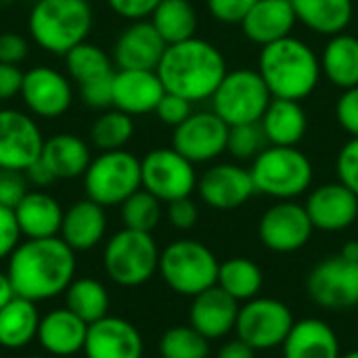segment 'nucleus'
Returning <instances> with one entry per match:
<instances>
[{
    "label": "nucleus",
    "mask_w": 358,
    "mask_h": 358,
    "mask_svg": "<svg viewBox=\"0 0 358 358\" xmlns=\"http://www.w3.org/2000/svg\"><path fill=\"white\" fill-rule=\"evenodd\" d=\"M239 308L241 304L233 296H229L224 289L214 285L191 298L189 325L195 327L210 342L220 340L235 331Z\"/></svg>",
    "instance_id": "4be33fe9"
},
{
    "label": "nucleus",
    "mask_w": 358,
    "mask_h": 358,
    "mask_svg": "<svg viewBox=\"0 0 358 358\" xmlns=\"http://www.w3.org/2000/svg\"><path fill=\"white\" fill-rule=\"evenodd\" d=\"M19 231L25 239L59 237L65 210L61 203L42 189L27 191V195L13 210Z\"/></svg>",
    "instance_id": "a878e982"
},
{
    "label": "nucleus",
    "mask_w": 358,
    "mask_h": 358,
    "mask_svg": "<svg viewBox=\"0 0 358 358\" xmlns=\"http://www.w3.org/2000/svg\"><path fill=\"white\" fill-rule=\"evenodd\" d=\"M166 88L155 69H115L113 107L128 115L153 113Z\"/></svg>",
    "instance_id": "412c9836"
},
{
    "label": "nucleus",
    "mask_w": 358,
    "mask_h": 358,
    "mask_svg": "<svg viewBox=\"0 0 358 358\" xmlns=\"http://www.w3.org/2000/svg\"><path fill=\"white\" fill-rule=\"evenodd\" d=\"M159 248L151 233L122 229L109 237L103 250L107 277L122 287H138L151 281L159 268Z\"/></svg>",
    "instance_id": "0eeeda50"
},
{
    "label": "nucleus",
    "mask_w": 358,
    "mask_h": 358,
    "mask_svg": "<svg viewBox=\"0 0 358 358\" xmlns=\"http://www.w3.org/2000/svg\"><path fill=\"white\" fill-rule=\"evenodd\" d=\"M296 23L292 0H258L239 25L250 42L266 46L292 36Z\"/></svg>",
    "instance_id": "5701e85b"
},
{
    "label": "nucleus",
    "mask_w": 358,
    "mask_h": 358,
    "mask_svg": "<svg viewBox=\"0 0 358 358\" xmlns=\"http://www.w3.org/2000/svg\"><path fill=\"white\" fill-rule=\"evenodd\" d=\"M268 147L266 136L262 132L260 122L258 124H239V126H229V141H227V151L235 159H256L264 149Z\"/></svg>",
    "instance_id": "ea45409f"
},
{
    "label": "nucleus",
    "mask_w": 358,
    "mask_h": 358,
    "mask_svg": "<svg viewBox=\"0 0 358 358\" xmlns=\"http://www.w3.org/2000/svg\"><path fill=\"white\" fill-rule=\"evenodd\" d=\"M23 71L19 65L0 63V101H10L21 94Z\"/></svg>",
    "instance_id": "603ef678"
},
{
    "label": "nucleus",
    "mask_w": 358,
    "mask_h": 358,
    "mask_svg": "<svg viewBox=\"0 0 358 358\" xmlns=\"http://www.w3.org/2000/svg\"><path fill=\"white\" fill-rule=\"evenodd\" d=\"M258 0H208V10L218 23L239 25Z\"/></svg>",
    "instance_id": "c03bdc74"
},
{
    "label": "nucleus",
    "mask_w": 358,
    "mask_h": 358,
    "mask_svg": "<svg viewBox=\"0 0 358 358\" xmlns=\"http://www.w3.org/2000/svg\"><path fill=\"white\" fill-rule=\"evenodd\" d=\"M6 275L15 296L36 304L52 300L76 279V252L61 237L25 239L8 256Z\"/></svg>",
    "instance_id": "f257e3e1"
},
{
    "label": "nucleus",
    "mask_w": 358,
    "mask_h": 358,
    "mask_svg": "<svg viewBox=\"0 0 358 358\" xmlns=\"http://www.w3.org/2000/svg\"><path fill=\"white\" fill-rule=\"evenodd\" d=\"M120 208H122L124 227L132 231H143V233H153L164 216L162 201L145 189H138L136 193H132Z\"/></svg>",
    "instance_id": "58836bf2"
},
{
    "label": "nucleus",
    "mask_w": 358,
    "mask_h": 358,
    "mask_svg": "<svg viewBox=\"0 0 358 358\" xmlns=\"http://www.w3.org/2000/svg\"><path fill=\"white\" fill-rule=\"evenodd\" d=\"M21 231L15 218V212L0 206V260H8L15 248L21 243Z\"/></svg>",
    "instance_id": "09e8293b"
},
{
    "label": "nucleus",
    "mask_w": 358,
    "mask_h": 358,
    "mask_svg": "<svg viewBox=\"0 0 358 358\" xmlns=\"http://www.w3.org/2000/svg\"><path fill=\"white\" fill-rule=\"evenodd\" d=\"M258 73L266 82L273 99L304 101L321 82V59L310 44L287 36L262 46L258 57Z\"/></svg>",
    "instance_id": "7ed1b4c3"
},
{
    "label": "nucleus",
    "mask_w": 358,
    "mask_h": 358,
    "mask_svg": "<svg viewBox=\"0 0 358 358\" xmlns=\"http://www.w3.org/2000/svg\"><path fill=\"white\" fill-rule=\"evenodd\" d=\"M199 199L212 210H237L256 195L250 168L239 164H214L197 178Z\"/></svg>",
    "instance_id": "f3484780"
},
{
    "label": "nucleus",
    "mask_w": 358,
    "mask_h": 358,
    "mask_svg": "<svg viewBox=\"0 0 358 358\" xmlns=\"http://www.w3.org/2000/svg\"><path fill=\"white\" fill-rule=\"evenodd\" d=\"M216 285L224 289L229 296H233L239 304H243L260 296L264 285V275L254 260L235 256L220 262Z\"/></svg>",
    "instance_id": "72a5a7b5"
},
{
    "label": "nucleus",
    "mask_w": 358,
    "mask_h": 358,
    "mask_svg": "<svg viewBox=\"0 0 358 358\" xmlns=\"http://www.w3.org/2000/svg\"><path fill=\"white\" fill-rule=\"evenodd\" d=\"M19 96L25 111L36 120H57L73 105V82L55 67L36 65L23 71Z\"/></svg>",
    "instance_id": "ddd939ff"
},
{
    "label": "nucleus",
    "mask_w": 358,
    "mask_h": 358,
    "mask_svg": "<svg viewBox=\"0 0 358 358\" xmlns=\"http://www.w3.org/2000/svg\"><path fill=\"white\" fill-rule=\"evenodd\" d=\"M321 59V71L340 90L358 86V38L342 31L327 38Z\"/></svg>",
    "instance_id": "7c9ffc66"
},
{
    "label": "nucleus",
    "mask_w": 358,
    "mask_h": 358,
    "mask_svg": "<svg viewBox=\"0 0 358 358\" xmlns=\"http://www.w3.org/2000/svg\"><path fill=\"white\" fill-rule=\"evenodd\" d=\"M40 313L36 302L15 296L0 308V348L21 350L38 338Z\"/></svg>",
    "instance_id": "2f4dec72"
},
{
    "label": "nucleus",
    "mask_w": 358,
    "mask_h": 358,
    "mask_svg": "<svg viewBox=\"0 0 358 358\" xmlns=\"http://www.w3.org/2000/svg\"><path fill=\"white\" fill-rule=\"evenodd\" d=\"M107 233V214L105 208L92 199H80L71 203L63 214V224L59 237L73 252L94 250Z\"/></svg>",
    "instance_id": "393cba45"
},
{
    "label": "nucleus",
    "mask_w": 358,
    "mask_h": 358,
    "mask_svg": "<svg viewBox=\"0 0 358 358\" xmlns=\"http://www.w3.org/2000/svg\"><path fill=\"white\" fill-rule=\"evenodd\" d=\"M229 124H224L212 109L193 111L180 126L174 128L172 147L191 164H208L227 151Z\"/></svg>",
    "instance_id": "dca6fc26"
},
{
    "label": "nucleus",
    "mask_w": 358,
    "mask_h": 358,
    "mask_svg": "<svg viewBox=\"0 0 358 358\" xmlns=\"http://www.w3.org/2000/svg\"><path fill=\"white\" fill-rule=\"evenodd\" d=\"M166 44H176L197 34L199 17L191 0H162L149 17Z\"/></svg>",
    "instance_id": "473e14b6"
},
{
    "label": "nucleus",
    "mask_w": 358,
    "mask_h": 358,
    "mask_svg": "<svg viewBox=\"0 0 358 358\" xmlns=\"http://www.w3.org/2000/svg\"><path fill=\"white\" fill-rule=\"evenodd\" d=\"M340 254H344L346 258L357 260L358 262V241H348V243L342 248V252H340Z\"/></svg>",
    "instance_id": "4d7b16f0"
},
{
    "label": "nucleus",
    "mask_w": 358,
    "mask_h": 358,
    "mask_svg": "<svg viewBox=\"0 0 358 358\" xmlns=\"http://www.w3.org/2000/svg\"><path fill=\"white\" fill-rule=\"evenodd\" d=\"M210 340L191 325H176L164 331L159 340V358H208Z\"/></svg>",
    "instance_id": "4c0bfd02"
},
{
    "label": "nucleus",
    "mask_w": 358,
    "mask_h": 358,
    "mask_svg": "<svg viewBox=\"0 0 358 358\" xmlns=\"http://www.w3.org/2000/svg\"><path fill=\"white\" fill-rule=\"evenodd\" d=\"M88 323H84L69 308L50 310L40 319L38 344L48 357L67 358L84 350Z\"/></svg>",
    "instance_id": "b1692460"
},
{
    "label": "nucleus",
    "mask_w": 358,
    "mask_h": 358,
    "mask_svg": "<svg viewBox=\"0 0 358 358\" xmlns=\"http://www.w3.org/2000/svg\"><path fill=\"white\" fill-rule=\"evenodd\" d=\"M94 13L88 0H36L27 17V31L42 50L65 57L88 40Z\"/></svg>",
    "instance_id": "20e7f679"
},
{
    "label": "nucleus",
    "mask_w": 358,
    "mask_h": 358,
    "mask_svg": "<svg viewBox=\"0 0 358 358\" xmlns=\"http://www.w3.org/2000/svg\"><path fill=\"white\" fill-rule=\"evenodd\" d=\"M29 55V42L25 36L15 31L0 34V63L21 65Z\"/></svg>",
    "instance_id": "8fccbe9b"
},
{
    "label": "nucleus",
    "mask_w": 358,
    "mask_h": 358,
    "mask_svg": "<svg viewBox=\"0 0 358 358\" xmlns=\"http://www.w3.org/2000/svg\"><path fill=\"white\" fill-rule=\"evenodd\" d=\"M166 216H168V222L174 229L189 231V229H193L197 224L199 210H197V203L191 197H182V199H176V201H170L168 203Z\"/></svg>",
    "instance_id": "de8ad7c7"
},
{
    "label": "nucleus",
    "mask_w": 358,
    "mask_h": 358,
    "mask_svg": "<svg viewBox=\"0 0 358 358\" xmlns=\"http://www.w3.org/2000/svg\"><path fill=\"white\" fill-rule=\"evenodd\" d=\"M162 0H107L109 8L126 21H143L153 15Z\"/></svg>",
    "instance_id": "3c124183"
},
{
    "label": "nucleus",
    "mask_w": 358,
    "mask_h": 358,
    "mask_svg": "<svg viewBox=\"0 0 358 358\" xmlns=\"http://www.w3.org/2000/svg\"><path fill=\"white\" fill-rule=\"evenodd\" d=\"M27 178L23 172L15 170H0V206L15 210L17 203L27 195Z\"/></svg>",
    "instance_id": "37998d69"
},
{
    "label": "nucleus",
    "mask_w": 358,
    "mask_h": 358,
    "mask_svg": "<svg viewBox=\"0 0 358 358\" xmlns=\"http://www.w3.org/2000/svg\"><path fill=\"white\" fill-rule=\"evenodd\" d=\"M296 319L289 306L275 298H254L241 304L235 334L256 352L281 348Z\"/></svg>",
    "instance_id": "9b49d317"
},
{
    "label": "nucleus",
    "mask_w": 358,
    "mask_h": 358,
    "mask_svg": "<svg viewBox=\"0 0 358 358\" xmlns=\"http://www.w3.org/2000/svg\"><path fill=\"white\" fill-rule=\"evenodd\" d=\"M63 59H65L67 76L73 84H78V88L115 73L111 55H107L101 46L88 42V40L73 46Z\"/></svg>",
    "instance_id": "f704fd0d"
},
{
    "label": "nucleus",
    "mask_w": 358,
    "mask_h": 358,
    "mask_svg": "<svg viewBox=\"0 0 358 358\" xmlns=\"http://www.w3.org/2000/svg\"><path fill=\"white\" fill-rule=\"evenodd\" d=\"M25 358H48V357H25Z\"/></svg>",
    "instance_id": "bf43d9fd"
},
{
    "label": "nucleus",
    "mask_w": 358,
    "mask_h": 358,
    "mask_svg": "<svg viewBox=\"0 0 358 358\" xmlns=\"http://www.w3.org/2000/svg\"><path fill=\"white\" fill-rule=\"evenodd\" d=\"M197 178L195 164H191L174 147L151 149L141 159L143 189L155 195L162 203L191 197L193 191H197Z\"/></svg>",
    "instance_id": "9d476101"
},
{
    "label": "nucleus",
    "mask_w": 358,
    "mask_h": 358,
    "mask_svg": "<svg viewBox=\"0 0 358 358\" xmlns=\"http://www.w3.org/2000/svg\"><path fill=\"white\" fill-rule=\"evenodd\" d=\"M310 300L327 310H346L358 304V262L344 254L321 260L306 277Z\"/></svg>",
    "instance_id": "f8f14e48"
},
{
    "label": "nucleus",
    "mask_w": 358,
    "mask_h": 358,
    "mask_svg": "<svg viewBox=\"0 0 358 358\" xmlns=\"http://www.w3.org/2000/svg\"><path fill=\"white\" fill-rule=\"evenodd\" d=\"M298 23L319 36H338L355 17V0H292Z\"/></svg>",
    "instance_id": "c756f323"
},
{
    "label": "nucleus",
    "mask_w": 358,
    "mask_h": 358,
    "mask_svg": "<svg viewBox=\"0 0 358 358\" xmlns=\"http://www.w3.org/2000/svg\"><path fill=\"white\" fill-rule=\"evenodd\" d=\"M250 172L256 185V193H262L277 201L304 195L315 178L313 162L298 147L268 145L252 162Z\"/></svg>",
    "instance_id": "39448f33"
},
{
    "label": "nucleus",
    "mask_w": 358,
    "mask_h": 358,
    "mask_svg": "<svg viewBox=\"0 0 358 358\" xmlns=\"http://www.w3.org/2000/svg\"><path fill=\"white\" fill-rule=\"evenodd\" d=\"M218 268L220 262L208 245L195 239H178L162 250L157 273L174 294L195 298L216 285Z\"/></svg>",
    "instance_id": "423d86ee"
},
{
    "label": "nucleus",
    "mask_w": 358,
    "mask_h": 358,
    "mask_svg": "<svg viewBox=\"0 0 358 358\" xmlns=\"http://www.w3.org/2000/svg\"><path fill=\"white\" fill-rule=\"evenodd\" d=\"M336 120L350 136L358 138V86L342 90L336 103Z\"/></svg>",
    "instance_id": "49530a36"
},
{
    "label": "nucleus",
    "mask_w": 358,
    "mask_h": 358,
    "mask_svg": "<svg viewBox=\"0 0 358 358\" xmlns=\"http://www.w3.org/2000/svg\"><path fill=\"white\" fill-rule=\"evenodd\" d=\"M283 358H340V340L329 323L323 319L296 321L287 334L283 346Z\"/></svg>",
    "instance_id": "bb28decb"
},
{
    "label": "nucleus",
    "mask_w": 358,
    "mask_h": 358,
    "mask_svg": "<svg viewBox=\"0 0 358 358\" xmlns=\"http://www.w3.org/2000/svg\"><path fill=\"white\" fill-rule=\"evenodd\" d=\"M168 44L149 19L130 21L113 42L115 69H157Z\"/></svg>",
    "instance_id": "aec40b11"
},
{
    "label": "nucleus",
    "mask_w": 358,
    "mask_h": 358,
    "mask_svg": "<svg viewBox=\"0 0 358 358\" xmlns=\"http://www.w3.org/2000/svg\"><path fill=\"white\" fill-rule=\"evenodd\" d=\"M268 145L298 147L308 130V115L300 101L273 99L260 120Z\"/></svg>",
    "instance_id": "cd10ccee"
},
{
    "label": "nucleus",
    "mask_w": 358,
    "mask_h": 358,
    "mask_svg": "<svg viewBox=\"0 0 358 358\" xmlns=\"http://www.w3.org/2000/svg\"><path fill=\"white\" fill-rule=\"evenodd\" d=\"M216 358H256V350L250 344H245L243 340L237 338V340H231V342L222 344Z\"/></svg>",
    "instance_id": "5fc2aeb1"
},
{
    "label": "nucleus",
    "mask_w": 358,
    "mask_h": 358,
    "mask_svg": "<svg viewBox=\"0 0 358 358\" xmlns=\"http://www.w3.org/2000/svg\"><path fill=\"white\" fill-rule=\"evenodd\" d=\"M212 111L229 126L258 124L273 101V94L258 69L241 67L227 71L212 94Z\"/></svg>",
    "instance_id": "6e6552de"
},
{
    "label": "nucleus",
    "mask_w": 358,
    "mask_h": 358,
    "mask_svg": "<svg viewBox=\"0 0 358 358\" xmlns=\"http://www.w3.org/2000/svg\"><path fill=\"white\" fill-rule=\"evenodd\" d=\"M0 350H2V348H0ZM0 358H2V352H0Z\"/></svg>",
    "instance_id": "052dcab7"
},
{
    "label": "nucleus",
    "mask_w": 358,
    "mask_h": 358,
    "mask_svg": "<svg viewBox=\"0 0 358 358\" xmlns=\"http://www.w3.org/2000/svg\"><path fill=\"white\" fill-rule=\"evenodd\" d=\"M336 174L342 185H346L355 195H358V138L355 136H350V141L342 145L336 159Z\"/></svg>",
    "instance_id": "a19ab883"
},
{
    "label": "nucleus",
    "mask_w": 358,
    "mask_h": 358,
    "mask_svg": "<svg viewBox=\"0 0 358 358\" xmlns=\"http://www.w3.org/2000/svg\"><path fill=\"white\" fill-rule=\"evenodd\" d=\"M153 113L157 115V120L162 124L176 128V126H180L193 113V103L187 101L185 96L174 94V92H166Z\"/></svg>",
    "instance_id": "79ce46f5"
},
{
    "label": "nucleus",
    "mask_w": 358,
    "mask_h": 358,
    "mask_svg": "<svg viewBox=\"0 0 358 358\" xmlns=\"http://www.w3.org/2000/svg\"><path fill=\"white\" fill-rule=\"evenodd\" d=\"M113 78H115V73L109 76V78H103V80L80 86L82 101L90 109H99V111H105V109L113 107Z\"/></svg>",
    "instance_id": "a18cd8bd"
},
{
    "label": "nucleus",
    "mask_w": 358,
    "mask_h": 358,
    "mask_svg": "<svg viewBox=\"0 0 358 358\" xmlns=\"http://www.w3.org/2000/svg\"><path fill=\"white\" fill-rule=\"evenodd\" d=\"M65 308L90 325L109 315V292L92 277H78L65 289Z\"/></svg>",
    "instance_id": "c9c22d12"
},
{
    "label": "nucleus",
    "mask_w": 358,
    "mask_h": 358,
    "mask_svg": "<svg viewBox=\"0 0 358 358\" xmlns=\"http://www.w3.org/2000/svg\"><path fill=\"white\" fill-rule=\"evenodd\" d=\"M315 233L308 212L294 199L273 203L258 222V237L262 245L277 254H292L302 250Z\"/></svg>",
    "instance_id": "2eb2a0df"
},
{
    "label": "nucleus",
    "mask_w": 358,
    "mask_h": 358,
    "mask_svg": "<svg viewBox=\"0 0 358 358\" xmlns=\"http://www.w3.org/2000/svg\"><path fill=\"white\" fill-rule=\"evenodd\" d=\"M155 71L166 92L199 103L212 99L229 67L218 46L193 36L185 42L168 44Z\"/></svg>",
    "instance_id": "f03ea898"
},
{
    "label": "nucleus",
    "mask_w": 358,
    "mask_h": 358,
    "mask_svg": "<svg viewBox=\"0 0 358 358\" xmlns=\"http://www.w3.org/2000/svg\"><path fill=\"white\" fill-rule=\"evenodd\" d=\"M10 298H15V289H13V285H10V279H8L6 271H0V308H2Z\"/></svg>",
    "instance_id": "6e6d98bb"
},
{
    "label": "nucleus",
    "mask_w": 358,
    "mask_h": 358,
    "mask_svg": "<svg viewBox=\"0 0 358 358\" xmlns=\"http://www.w3.org/2000/svg\"><path fill=\"white\" fill-rule=\"evenodd\" d=\"M25 178H27V182L29 185H34L36 189H46V187H50L52 182H57V178L52 176V172L44 166V162L42 159H38V162H34L25 172Z\"/></svg>",
    "instance_id": "864d4df0"
},
{
    "label": "nucleus",
    "mask_w": 358,
    "mask_h": 358,
    "mask_svg": "<svg viewBox=\"0 0 358 358\" xmlns=\"http://www.w3.org/2000/svg\"><path fill=\"white\" fill-rule=\"evenodd\" d=\"M134 136V117L109 107L90 126V143L99 151L124 149Z\"/></svg>",
    "instance_id": "e433bc0d"
},
{
    "label": "nucleus",
    "mask_w": 358,
    "mask_h": 358,
    "mask_svg": "<svg viewBox=\"0 0 358 358\" xmlns=\"http://www.w3.org/2000/svg\"><path fill=\"white\" fill-rule=\"evenodd\" d=\"M44 141L34 115L13 107L0 109V170L25 172L40 159Z\"/></svg>",
    "instance_id": "4468645a"
},
{
    "label": "nucleus",
    "mask_w": 358,
    "mask_h": 358,
    "mask_svg": "<svg viewBox=\"0 0 358 358\" xmlns=\"http://www.w3.org/2000/svg\"><path fill=\"white\" fill-rule=\"evenodd\" d=\"M340 358H358V350H352V352H346V355H342Z\"/></svg>",
    "instance_id": "13d9d810"
},
{
    "label": "nucleus",
    "mask_w": 358,
    "mask_h": 358,
    "mask_svg": "<svg viewBox=\"0 0 358 358\" xmlns=\"http://www.w3.org/2000/svg\"><path fill=\"white\" fill-rule=\"evenodd\" d=\"M86 197L103 208L122 206L132 193L143 189L141 159L126 151H101L84 172Z\"/></svg>",
    "instance_id": "1a4fd4ad"
},
{
    "label": "nucleus",
    "mask_w": 358,
    "mask_h": 358,
    "mask_svg": "<svg viewBox=\"0 0 358 358\" xmlns=\"http://www.w3.org/2000/svg\"><path fill=\"white\" fill-rule=\"evenodd\" d=\"M40 159L57 180H71L84 176L92 162L88 143L71 132H61L44 141Z\"/></svg>",
    "instance_id": "c85d7f7f"
},
{
    "label": "nucleus",
    "mask_w": 358,
    "mask_h": 358,
    "mask_svg": "<svg viewBox=\"0 0 358 358\" xmlns=\"http://www.w3.org/2000/svg\"><path fill=\"white\" fill-rule=\"evenodd\" d=\"M304 208L315 231L340 233L357 222L358 195H355L340 180L327 182L308 193Z\"/></svg>",
    "instance_id": "a211bd4d"
},
{
    "label": "nucleus",
    "mask_w": 358,
    "mask_h": 358,
    "mask_svg": "<svg viewBox=\"0 0 358 358\" xmlns=\"http://www.w3.org/2000/svg\"><path fill=\"white\" fill-rule=\"evenodd\" d=\"M82 352L86 358H143L145 342L136 325L107 315L88 325Z\"/></svg>",
    "instance_id": "6ab92c4d"
}]
</instances>
